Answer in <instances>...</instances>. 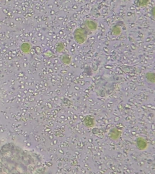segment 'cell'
<instances>
[{
  "instance_id": "obj_1",
  "label": "cell",
  "mask_w": 155,
  "mask_h": 174,
  "mask_svg": "<svg viewBox=\"0 0 155 174\" xmlns=\"http://www.w3.org/2000/svg\"><path fill=\"white\" fill-rule=\"evenodd\" d=\"M41 171L40 155L15 144L0 147V173H36Z\"/></svg>"
},
{
  "instance_id": "obj_2",
  "label": "cell",
  "mask_w": 155,
  "mask_h": 174,
  "mask_svg": "<svg viewBox=\"0 0 155 174\" xmlns=\"http://www.w3.org/2000/svg\"><path fill=\"white\" fill-rule=\"evenodd\" d=\"M74 36L75 41L78 43L83 44L87 39V31L84 29H78L75 31Z\"/></svg>"
},
{
  "instance_id": "obj_3",
  "label": "cell",
  "mask_w": 155,
  "mask_h": 174,
  "mask_svg": "<svg viewBox=\"0 0 155 174\" xmlns=\"http://www.w3.org/2000/svg\"><path fill=\"white\" fill-rule=\"evenodd\" d=\"M137 146L140 151H143L148 148V144L143 138H138L137 139Z\"/></svg>"
},
{
  "instance_id": "obj_4",
  "label": "cell",
  "mask_w": 155,
  "mask_h": 174,
  "mask_svg": "<svg viewBox=\"0 0 155 174\" xmlns=\"http://www.w3.org/2000/svg\"><path fill=\"white\" fill-rule=\"evenodd\" d=\"M86 28L91 31H95L97 28V25L96 22L91 20H88L85 22Z\"/></svg>"
},
{
  "instance_id": "obj_5",
  "label": "cell",
  "mask_w": 155,
  "mask_h": 174,
  "mask_svg": "<svg viewBox=\"0 0 155 174\" xmlns=\"http://www.w3.org/2000/svg\"><path fill=\"white\" fill-rule=\"evenodd\" d=\"M122 132L117 128H114L110 131V137L113 140H117L119 139L121 136Z\"/></svg>"
},
{
  "instance_id": "obj_6",
  "label": "cell",
  "mask_w": 155,
  "mask_h": 174,
  "mask_svg": "<svg viewBox=\"0 0 155 174\" xmlns=\"http://www.w3.org/2000/svg\"><path fill=\"white\" fill-rule=\"evenodd\" d=\"M84 123L86 127H88V128H92L94 126L95 122H94V120L93 118L88 116L85 118Z\"/></svg>"
}]
</instances>
